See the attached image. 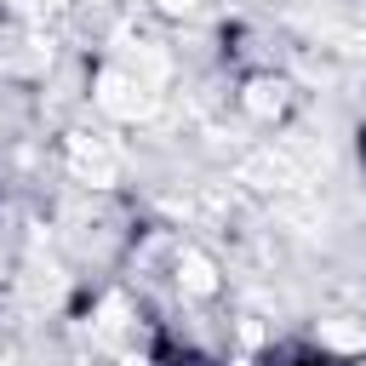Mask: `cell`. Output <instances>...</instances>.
Masks as SVG:
<instances>
[{"instance_id": "obj_1", "label": "cell", "mask_w": 366, "mask_h": 366, "mask_svg": "<svg viewBox=\"0 0 366 366\" xmlns=\"http://www.w3.org/2000/svg\"><path fill=\"white\" fill-rule=\"evenodd\" d=\"M154 86H149V74H137V69H126V63H97L92 69V109L103 114V120H114V126H137V120H149L154 114Z\"/></svg>"}, {"instance_id": "obj_2", "label": "cell", "mask_w": 366, "mask_h": 366, "mask_svg": "<svg viewBox=\"0 0 366 366\" xmlns=\"http://www.w3.org/2000/svg\"><path fill=\"white\" fill-rule=\"evenodd\" d=\"M297 103H303V92H297L280 69H246L240 86H234V109H240L257 132H280V126L297 114Z\"/></svg>"}, {"instance_id": "obj_3", "label": "cell", "mask_w": 366, "mask_h": 366, "mask_svg": "<svg viewBox=\"0 0 366 366\" xmlns=\"http://www.w3.org/2000/svg\"><path fill=\"white\" fill-rule=\"evenodd\" d=\"M166 280H172V292L183 303H217L223 297L217 257L206 246H194V240H177V234H166Z\"/></svg>"}, {"instance_id": "obj_4", "label": "cell", "mask_w": 366, "mask_h": 366, "mask_svg": "<svg viewBox=\"0 0 366 366\" xmlns=\"http://www.w3.org/2000/svg\"><path fill=\"white\" fill-rule=\"evenodd\" d=\"M120 143L109 132H63V172L86 189H114L120 183Z\"/></svg>"}, {"instance_id": "obj_5", "label": "cell", "mask_w": 366, "mask_h": 366, "mask_svg": "<svg viewBox=\"0 0 366 366\" xmlns=\"http://www.w3.org/2000/svg\"><path fill=\"white\" fill-rule=\"evenodd\" d=\"M309 343L332 366H366V315H320L309 326Z\"/></svg>"}, {"instance_id": "obj_6", "label": "cell", "mask_w": 366, "mask_h": 366, "mask_svg": "<svg viewBox=\"0 0 366 366\" xmlns=\"http://www.w3.org/2000/svg\"><path fill=\"white\" fill-rule=\"evenodd\" d=\"M154 11H166V17H189V11H200L206 0H149Z\"/></svg>"}, {"instance_id": "obj_7", "label": "cell", "mask_w": 366, "mask_h": 366, "mask_svg": "<svg viewBox=\"0 0 366 366\" xmlns=\"http://www.w3.org/2000/svg\"><path fill=\"white\" fill-rule=\"evenodd\" d=\"M360 160H366V132H360Z\"/></svg>"}, {"instance_id": "obj_8", "label": "cell", "mask_w": 366, "mask_h": 366, "mask_svg": "<svg viewBox=\"0 0 366 366\" xmlns=\"http://www.w3.org/2000/svg\"><path fill=\"white\" fill-rule=\"evenodd\" d=\"M0 355H6V332H0Z\"/></svg>"}]
</instances>
